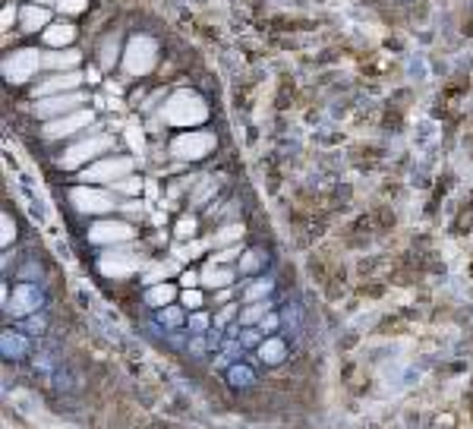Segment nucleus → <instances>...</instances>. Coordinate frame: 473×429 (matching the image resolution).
<instances>
[{
    "label": "nucleus",
    "mask_w": 473,
    "mask_h": 429,
    "mask_svg": "<svg viewBox=\"0 0 473 429\" xmlns=\"http://www.w3.org/2000/svg\"><path fill=\"white\" fill-rule=\"evenodd\" d=\"M76 82H79V76H76V73H63V76H54V79L42 82V86H38V92H42V95H57V92H73V89H76Z\"/></svg>",
    "instance_id": "14"
},
{
    "label": "nucleus",
    "mask_w": 473,
    "mask_h": 429,
    "mask_svg": "<svg viewBox=\"0 0 473 429\" xmlns=\"http://www.w3.org/2000/svg\"><path fill=\"white\" fill-rule=\"evenodd\" d=\"M174 293H177V291H174L171 284H158V287H151L145 300H149L151 307H165V303H171V300H174Z\"/></svg>",
    "instance_id": "18"
},
{
    "label": "nucleus",
    "mask_w": 473,
    "mask_h": 429,
    "mask_svg": "<svg viewBox=\"0 0 473 429\" xmlns=\"http://www.w3.org/2000/svg\"><path fill=\"white\" fill-rule=\"evenodd\" d=\"M180 319H183V316H180L177 307H171V309H165V313H161V322H167V325H180Z\"/></svg>",
    "instance_id": "30"
},
{
    "label": "nucleus",
    "mask_w": 473,
    "mask_h": 429,
    "mask_svg": "<svg viewBox=\"0 0 473 429\" xmlns=\"http://www.w3.org/2000/svg\"><path fill=\"white\" fill-rule=\"evenodd\" d=\"M171 149L177 158H202L215 149V136L212 133H202V130H192V133H183V136L174 139Z\"/></svg>",
    "instance_id": "4"
},
{
    "label": "nucleus",
    "mask_w": 473,
    "mask_h": 429,
    "mask_svg": "<svg viewBox=\"0 0 473 429\" xmlns=\"http://www.w3.org/2000/svg\"><path fill=\"white\" fill-rule=\"evenodd\" d=\"M114 190H117V193H139V190H142V184H139V177H133V180H117Z\"/></svg>",
    "instance_id": "27"
},
{
    "label": "nucleus",
    "mask_w": 473,
    "mask_h": 429,
    "mask_svg": "<svg viewBox=\"0 0 473 429\" xmlns=\"http://www.w3.org/2000/svg\"><path fill=\"white\" fill-rule=\"evenodd\" d=\"M85 123H92V111H76V114H67V117L51 120L48 127H44V136H48V139L69 136V133H76L79 127H85Z\"/></svg>",
    "instance_id": "10"
},
{
    "label": "nucleus",
    "mask_w": 473,
    "mask_h": 429,
    "mask_svg": "<svg viewBox=\"0 0 473 429\" xmlns=\"http://www.w3.org/2000/svg\"><path fill=\"white\" fill-rule=\"evenodd\" d=\"M259 266V259H256V256H247V259H243V268H256Z\"/></svg>",
    "instance_id": "40"
},
{
    "label": "nucleus",
    "mask_w": 473,
    "mask_h": 429,
    "mask_svg": "<svg viewBox=\"0 0 473 429\" xmlns=\"http://www.w3.org/2000/svg\"><path fill=\"white\" fill-rule=\"evenodd\" d=\"M192 231H196V221H192V218H183V221L177 225V234H180V237H192Z\"/></svg>",
    "instance_id": "31"
},
{
    "label": "nucleus",
    "mask_w": 473,
    "mask_h": 429,
    "mask_svg": "<svg viewBox=\"0 0 473 429\" xmlns=\"http://www.w3.org/2000/svg\"><path fill=\"white\" fill-rule=\"evenodd\" d=\"M130 168H133L130 158H108V161H101V164L85 170L83 180H89V184H98V180H117V177H126Z\"/></svg>",
    "instance_id": "8"
},
{
    "label": "nucleus",
    "mask_w": 473,
    "mask_h": 429,
    "mask_svg": "<svg viewBox=\"0 0 473 429\" xmlns=\"http://www.w3.org/2000/svg\"><path fill=\"white\" fill-rule=\"evenodd\" d=\"M165 275H167V266H155L149 275H145L142 281H145V284H155V281H161V278H165Z\"/></svg>",
    "instance_id": "29"
},
{
    "label": "nucleus",
    "mask_w": 473,
    "mask_h": 429,
    "mask_svg": "<svg viewBox=\"0 0 473 429\" xmlns=\"http://www.w3.org/2000/svg\"><path fill=\"white\" fill-rule=\"evenodd\" d=\"M206 325H208V319H206L202 313H196V316L190 319V328H192V332H206Z\"/></svg>",
    "instance_id": "33"
},
{
    "label": "nucleus",
    "mask_w": 473,
    "mask_h": 429,
    "mask_svg": "<svg viewBox=\"0 0 473 429\" xmlns=\"http://www.w3.org/2000/svg\"><path fill=\"white\" fill-rule=\"evenodd\" d=\"M196 281H202L199 275H192V272H186V275H183V284H186V287H192V284H196Z\"/></svg>",
    "instance_id": "38"
},
{
    "label": "nucleus",
    "mask_w": 473,
    "mask_h": 429,
    "mask_svg": "<svg viewBox=\"0 0 473 429\" xmlns=\"http://www.w3.org/2000/svg\"><path fill=\"white\" fill-rule=\"evenodd\" d=\"M240 234H243V227H240V225H231V227H224V231H221L218 237L212 240V243H215V246H221V243H231V240H237V237H240Z\"/></svg>",
    "instance_id": "21"
},
{
    "label": "nucleus",
    "mask_w": 473,
    "mask_h": 429,
    "mask_svg": "<svg viewBox=\"0 0 473 429\" xmlns=\"http://www.w3.org/2000/svg\"><path fill=\"white\" fill-rule=\"evenodd\" d=\"M259 357L265 363H281L284 360V341H265L259 348Z\"/></svg>",
    "instance_id": "17"
},
{
    "label": "nucleus",
    "mask_w": 473,
    "mask_h": 429,
    "mask_svg": "<svg viewBox=\"0 0 473 429\" xmlns=\"http://www.w3.org/2000/svg\"><path fill=\"white\" fill-rule=\"evenodd\" d=\"M265 316H268V303H256V307H249L243 313V322H262Z\"/></svg>",
    "instance_id": "23"
},
{
    "label": "nucleus",
    "mask_w": 473,
    "mask_h": 429,
    "mask_svg": "<svg viewBox=\"0 0 473 429\" xmlns=\"http://www.w3.org/2000/svg\"><path fill=\"white\" fill-rule=\"evenodd\" d=\"M22 26L28 29V32H35V29H42V26H48V10L44 7H38V3H32V7H26L22 10Z\"/></svg>",
    "instance_id": "16"
},
{
    "label": "nucleus",
    "mask_w": 473,
    "mask_h": 429,
    "mask_svg": "<svg viewBox=\"0 0 473 429\" xmlns=\"http://www.w3.org/2000/svg\"><path fill=\"white\" fill-rule=\"evenodd\" d=\"M38 303H42V293L35 291L32 284H22L13 291V303H10V309H13V316H28L32 309H38Z\"/></svg>",
    "instance_id": "12"
},
{
    "label": "nucleus",
    "mask_w": 473,
    "mask_h": 429,
    "mask_svg": "<svg viewBox=\"0 0 473 429\" xmlns=\"http://www.w3.org/2000/svg\"><path fill=\"white\" fill-rule=\"evenodd\" d=\"M130 139H133V145H142V136H139L136 130H130Z\"/></svg>",
    "instance_id": "41"
},
{
    "label": "nucleus",
    "mask_w": 473,
    "mask_h": 429,
    "mask_svg": "<svg viewBox=\"0 0 473 429\" xmlns=\"http://www.w3.org/2000/svg\"><path fill=\"white\" fill-rule=\"evenodd\" d=\"M38 63H42L38 51H32V48H28V51H16V54L3 63V73H7L10 82H26L28 76H35Z\"/></svg>",
    "instance_id": "5"
},
{
    "label": "nucleus",
    "mask_w": 473,
    "mask_h": 429,
    "mask_svg": "<svg viewBox=\"0 0 473 429\" xmlns=\"http://www.w3.org/2000/svg\"><path fill=\"white\" fill-rule=\"evenodd\" d=\"M227 375H231L233 385H249V382H253V373H249L247 366H231V373Z\"/></svg>",
    "instance_id": "22"
},
{
    "label": "nucleus",
    "mask_w": 473,
    "mask_h": 429,
    "mask_svg": "<svg viewBox=\"0 0 473 429\" xmlns=\"http://www.w3.org/2000/svg\"><path fill=\"white\" fill-rule=\"evenodd\" d=\"M114 149V139L110 136H92V139H83L79 145H73V149L63 155V168H79V164L92 161V158H98L101 152Z\"/></svg>",
    "instance_id": "3"
},
{
    "label": "nucleus",
    "mask_w": 473,
    "mask_h": 429,
    "mask_svg": "<svg viewBox=\"0 0 473 429\" xmlns=\"http://www.w3.org/2000/svg\"><path fill=\"white\" fill-rule=\"evenodd\" d=\"M3 354L7 357H19L26 354V338H19V334H3Z\"/></svg>",
    "instance_id": "20"
},
{
    "label": "nucleus",
    "mask_w": 473,
    "mask_h": 429,
    "mask_svg": "<svg viewBox=\"0 0 473 429\" xmlns=\"http://www.w3.org/2000/svg\"><path fill=\"white\" fill-rule=\"evenodd\" d=\"M69 202H73L79 211H108V209H114V199H110L108 193L85 190V186H79V190L69 193Z\"/></svg>",
    "instance_id": "9"
},
{
    "label": "nucleus",
    "mask_w": 473,
    "mask_h": 429,
    "mask_svg": "<svg viewBox=\"0 0 473 429\" xmlns=\"http://www.w3.org/2000/svg\"><path fill=\"white\" fill-rule=\"evenodd\" d=\"M32 3H38V7H42V3H48V0H32Z\"/></svg>",
    "instance_id": "42"
},
{
    "label": "nucleus",
    "mask_w": 473,
    "mask_h": 429,
    "mask_svg": "<svg viewBox=\"0 0 473 429\" xmlns=\"http://www.w3.org/2000/svg\"><path fill=\"white\" fill-rule=\"evenodd\" d=\"M114 57H117V41L108 38L101 48V67H114Z\"/></svg>",
    "instance_id": "24"
},
{
    "label": "nucleus",
    "mask_w": 473,
    "mask_h": 429,
    "mask_svg": "<svg viewBox=\"0 0 473 429\" xmlns=\"http://www.w3.org/2000/svg\"><path fill=\"white\" fill-rule=\"evenodd\" d=\"M206 102H202L196 92H177L171 102L165 104V120L174 127H196V123L206 120Z\"/></svg>",
    "instance_id": "1"
},
{
    "label": "nucleus",
    "mask_w": 473,
    "mask_h": 429,
    "mask_svg": "<svg viewBox=\"0 0 473 429\" xmlns=\"http://www.w3.org/2000/svg\"><path fill=\"white\" fill-rule=\"evenodd\" d=\"M0 19H3V29H10V22H13V7H3V16H0Z\"/></svg>",
    "instance_id": "37"
},
{
    "label": "nucleus",
    "mask_w": 473,
    "mask_h": 429,
    "mask_svg": "<svg viewBox=\"0 0 473 429\" xmlns=\"http://www.w3.org/2000/svg\"><path fill=\"white\" fill-rule=\"evenodd\" d=\"M60 13H83L85 10V0H57Z\"/></svg>",
    "instance_id": "26"
},
{
    "label": "nucleus",
    "mask_w": 473,
    "mask_h": 429,
    "mask_svg": "<svg viewBox=\"0 0 473 429\" xmlns=\"http://www.w3.org/2000/svg\"><path fill=\"white\" fill-rule=\"evenodd\" d=\"M44 63H51V67H57V70H73L76 63H79V54H76V51H63V54H51Z\"/></svg>",
    "instance_id": "19"
},
{
    "label": "nucleus",
    "mask_w": 473,
    "mask_h": 429,
    "mask_svg": "<svg viewBox=\"0 0 473 429\" xmlns=\"http://www.w3.org/2000/svg\"><path fill=\"white\" fill-rule=\"evenodd\" d=\"M133 237V227L124 225V221H101L89 231L92 243H120V240H130Z\"/></svg>",
    "instance_id": "11"
},
{
    "label": "nucleus",
    "mask_w": 473,
    "mask_h": 429,
    "mask_svg": "<svg viewBox=\"0 0 473 429\" xmlns=\"http://www.w3.org/2000/svg\"><path fill=\"white\" fill-rule=\"evenodd\" d=\"M0 240H3V243L13 240V221H10V215H3V234H0Z\"/></svg>",
    "instance_id": "34"
},
{
    "label": "nucleus",
    "mask_w": 473,
    "mask_h": 429,
    "mask_svg": "<svg viewBox=\"0 0 473 429\" xmlns=\"http://www.w3.org/2000/svg\"><path fill=\"white\" fill-rule=\"evenodd\" d=\"M183 303H186V307H192V309H196V307H202V297H199V291H186V293H183Z\"/></svg>",
    "instance_id": "32"
},
{
    "label": "nucleus",
    "mask_w": 473,
    "mask_h": 429,
    "mask_svg": "<svg viewBox=\"0 0 473 429\" xmlns=\"http://www.w3.org/2000/svg\"><path fill=\"white\" fill-rule=\"evenodd\" d=\"M42 325H44V322H42V319H32V322H28V325H26V328H28V332H42Z\"/></svg>",
    "instance_id": "39"
},
{
    "label": "nucleus",
    "mask_w": 473,
    "mask_h": 429,
    "mask_svg": "<svg viewBox=\"0 0 473 429\" xmlns=\"http://www.w3.org/2000/svg\"><path fill=\"white\" fill-rule=\"evenodd\" d=\"M177 256H180V259H196V256H199V243H190V246H177Z\"/></svg>",
    "instance_id": "28"
},
{
    "label": "nucleus",
    "mask_w": 473,
    "mask_h": 429,
    "mask_svg": "<svg viewBox=\"0 0 473 429\" xmlns=\"http://www.w3.org/2000/svg\"><path fill=\"white\" fill-rule=\"evenodd\" d=\"M233 256H240V250H237V246H227L224 252H218V256H215V262H227V259H233Z\"/></svg>",
    "instance_id": "36"
},
{
    "label": "nucleus",
    "mask_w": 473,
    "mask_h": 429,
    "mask_svg": "<svg viewBox=\"0 0 473 429\" xmlns=\"http://www.w3.org/2000/svg\"><path fill=\"white\" fill-rule=\"evenodd\" d=\"M268 291H272V281H256V284L247 291V300H262Z\"/></svg>",
    "instance_id": "25"
},
{
    "label": "nucleus",
    "mask_w": 473,
    "mask_h": 429,
    "mask_svg": "<svg viewBox=\"0 0 473 429\" xmlns=\"http://www.w3.org/2000/svg\"><path fill=\"white\" fill-rule=\"evenodd\" d=\"M259 328H262V332H274V328H278V316H272V313H268L265 319L259 322Z\"/></svg>",
    "instance_id": "35"
},
{
    "label": "nucleus",
    "mask_w": 473,
    "mask_h": 429,
    "mask_svg": "<svg viewBox=\"0 0 473 429\" xmlns=\"http://www.w3.org/2000/svg\"><path fill=\"white\" fill-rule=\"evenodd\" d=\"M155 57H158L155 41L145 38V35H136V38L126 44L124 67H126V73L130 76H145L151 67H155Z\"/></svg>",
    "instance_id": "2"
},
{
    "label": "nucleus",
    "mask_w": 473,
    "mask_h": 429,
    "mask_svg": "<svg viewBox=\"0 0 473 429\" xmlns=\"http://www.w3.org/2000/svg\"><path fill=\"white\" fill-rule=\"evenodd\" d=\"M199 278H202V284L206 287H227L233 281V272L231 268H224L221 262H208L206 272H202Z\"/></svg>",
    "instance_id": "13"
},
{
    "label": "nucleus",
    "mask_w": 473,
    "mask_h": 429,
    "mask_svg": "<svg viewBox=\"0 0 473 429\" xmlns=\"http://www.w3.org/2000/svg\"><path fill=\"white\" fill-rule=\"evenodd\" d=\"M139 266H142V259L133 256V252H108V256H101V262H98V268H101L104 275H110V278H126V275H133Z\"/></svg>",
    "instance_id": "6"
},
{
    "label": "nucleus",
    "mask_w": 473,
    "mask_h": 429,
    "mask_svg": "<svg viewBox=\"0 0 473 429\" xmlns=\"http://www.w3.org/2000/svg\"><path fill=\"white\" fill-rule=\"evenodd\" d=\"M76 35V29L69 26V22H57V26H48V32H44V38H48V44H57V48H63V44H69Z\"/></svg>",
    "instance_id": "15"
},
{
    "label": "nucleus",
    "mask_w": 473,
    "mask_h": 429,
    "mask_svg": "<svg viewBox=\"0 0 473 429\" xmlns=\"http://www.w3.org/2000/svg\"><path fill=\"white\" fill-rule=\"evenodd\" d=\"M85 98L79 92H63V95H51L44 102L35 104V114L38 117H57V114H67V111H76Z\"/></svg>",
    "instance_id": "7"
}]
</instances>
